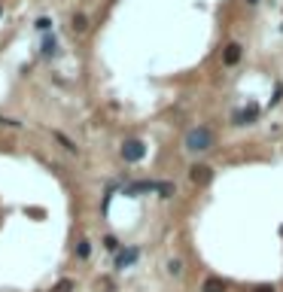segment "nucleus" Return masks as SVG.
I'll return each instance as SVG.
<instances>
[{"label":"nucleus","instance_id":"nucleus-1","mask_svg":"<svg viewBox=\"0 0 283 292\" xmlns=\"http://www.w3.org/2000/svg\"><path fill=\"white\" fill-rule=\"evenodd\" d=\"M210 146H213L210 128H192V131L186 134V149H189V152H207Z\"/></svg>","mask_w":283,"mask_h":292},{"label":"nucleus","instance_id":"nucleus-2","mask_svg":"<svg viewBox=\"0 0 283 292\" xmlns=\"http://www.w3.org/2000/svg\"><path fill=\"white\" fill-rule=\"evenodd\" d=\"M119 152H122V159H125L128 164H137V162H143V155H146V143L143 140H125Z\"/></svg>","mask_w":283,"mask_h":292},{"label":"nucleus","instance_id":"nucleus-3","mask_svg":"<svg viewBox=\"0 0 283 292\" xmlns=\"http://www.w3.org/2000/svg\"><path fill=\"white\" fill-rule=\"evenodd\" d=\"M189 179L195 186H207L210 179H213V167L210 164H192L189 167Z\"/></svg>","mask_w":283,"mask_h":292},{"label":"nucleus","instance_id":"nucleus-4","mask_svg":"<svg viewBox=\"0 0 283 292\" xmlns=\"http://www.w3.org/2000/svg\"><path fill=\"white\" fill-rule=\"evenodd\" d=\"M241 58H244V46H241V43H229V46L222 49V64L225 67L241 64Z\"/></svg>","mask_w":283,"mask_h":292},{"label":"nucleus","instance_id":"nucleus-5","mask_svg":"<svg viewBox=\"0 0 283 292\" xmlns=\"http://www.w3.org/2000/svg\"><path fill=\"white\" fill-rule=\"evenodd\" d=\"M137 256H140V250H137V246H128V250H119V256H116V268H128L131 262H137Z\"/></svg>","mask_w":283,"mask_h":292},{"label":"nucleus","instance_id":"nucleus-6","mask_svg":"<svg viewBox=\"0 0 283 292\" xmlns=\"http://www.w3.org/2000/svg\"><path fill=\"white\" fill-rule=\"evenodd\" d=\"M229 286H225V280H219V277H207L204 283H201V292H225Z\"/></svg>","mask_w":283,"mask_h":292},{"label":"nucleus","instance_id":"nucleus-7","mask_svg":"<svg viewBox=\"0 0 283 292\" xmlns=\"http://www.w3.org/2000/svg\"><path fill=\"white\" fill-rule=\"evenodd\" d=\"M52 137H55V143H61V146H64V149H67V152H73V155L79 152V146H76V143H73L70 137H64V134H61V131H52Z\"/></svg>","mask_w":283,"mask_h":292},{"label":"nucleus","instance_id":"nucleus-8","mask_svg":"<svg viewBox=\"0 0 283 292\" xmlns=\"http://www.w3.org/2000/svg\"><path fill=\"white\" fill-rule=\"evenodd\" d=\"M256 113H259V107H247L244 113L234 116V122H237V125H250V119H256Z\"/></svg>","mask_w":283,"mask_h":292},{"label":"nucleus","instance_id":"nucleus-9","mask_svg":"<svg viewBox=\"0 0 283 292\" xmlns=\"http://www.w3.org/2000/svg\"><path fill=\"white\" fill-rule=\"evenodd\" d=\"M73 31H79V33L88 31V18H85V13H76V16H73Z\"/></svg>","mask_w":283,"mask_h":292},{"label":"nucleus","instance_id":"nucleus-10","mask_svg":"<svg viewBox=\"0 0 283 292\" xmlns=\"http://www.w3.org/2000/svg\"><path fill=\"white\" fill-rule=\"evenodd\" d=\"M76 256H79V259H88V256H92V243H88V241H79L76 243Z\"/></svg>","mask_w":283,"mask_h":292},{"label":"nucleus","instance_id":"nucleus-11","mask_svg":"<svg viewBox=\"0 0 283 292\" xmlns=\"http://www.w3.org/2000/svg\"><path fill=\"white\" fill-rule=\"evenodd\" d=\"M155 192L162 195V198H171V195L177 192V189H174V183H158V186H155Z\"/></svg>","mask_w":283,"mask_h":292},{"label":"nucleus","instance_id":"nucleus-12","mask_svg":"<svg viewBox=\"0 0 283 292\" xmlns=\"http://www.w3.org/2000/svg\"><path fill=\"white\" fill-rule=\"evenodd\" d=\"M104 246H107L110 253H119V238H113V234H107V238H104Z\"/></svg>","mask_w":283,"mask_h":292},{"label":"nucleus","instance_id":"nucleus-13","mask_svg":"<svg viewBox=\"0 0 283 292\" xmlns=\"http://www.w3.org/2000/svg\"><path fill=\"white\" fill-rule=\"evenodd\" d=\"M52 292H73V280H61V283H55Z\"/></svg>","mask_w":283,"mask_h":292},{"label":"nucleus","instance_id":"nucleus-14","mask_svg":"<svg viewBox=\"0 0 283 292\" xmlns=\"http://www.w3.org/2000/svg\"><path fill=\"white\" fill-rule=\"evenodd\" d=\"M0 125H6V128H21V122H18V119H6V116H0Z\"/></svg>","mask_w":283,"mask_h":292},{"label":"nucleus","instance_id":"nucleus-15","mask_svg":"<svg viewBox=\"0 0 283 292\" xmlns=\"http://www.w3.org/2000/svg\"><path fill=\"white\" fill-rule=\"evenodd\" d=\"M167 271H171L174 277H177L180 271H183V265H180V259H171V265H167Z\"/></svg>","mask_w":283,"mask_h":292},{"label":"nucleus","instance_id":"nucleus-16","mask_svg":"<svg viewBox=\"0 0 283 292\" xmlns=\"http://www.w3.org/2000/svg\"><path fill=\"white\" fill-rule=\"evenodd\" d=\"M253 292H277L271 283H259V286H253Z\"/></svg>","mask_w":283,"mask_h":292},{"label":"nucleus","instance_id":"nucleus-17","mask_svg":"<svg viewBox=\"0 0 283 292\" xmlns=\"http://www.w3.org/2000/svg\"><path fill=\"white\" fill-rule=\"evenodd\" d=\"M37 28H40V31H49V28H52V18H46V16H43V18L37 21Z\"/></svg>","mask_w":283,"mask_h":292},{"label":"nucleus","instance_id":"nucleus-18","mask_svg":"<svg viewBox=\"0 0 283 292\" xmlns=\"http://www.w3.org/2000/svg\"><path fill=\"white\" fill-rule=\"evenodd\" d=\"M247 3H250V6H256V3H259V0H247Z\"/></svg>","mask_w":283,"mask_h":292},{"label":"nucleus","instance_id":"nucleus-19","mask_svg":"<svg viewBox=\"0 0 283 292\" xmlns=\"http://www.w3.org/2000/svg\"><path fill=\"white\" fill-rule=\"evenodd\" d=\"M0 16H3V6H0Z\"/></svg>","mask_w":283,"mask_h":292}]
</instances>
